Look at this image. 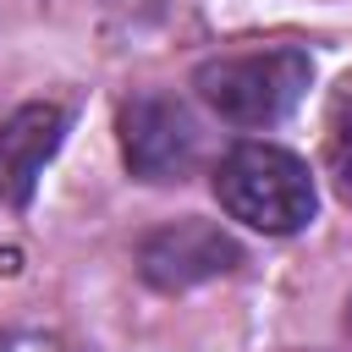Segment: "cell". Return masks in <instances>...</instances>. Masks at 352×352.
<instances>
[{
  "instance_id": "8",
  "label": "cell",
  "mask_w": 352,
  "mask_h": 352,
  "mask_svg": "<svg viewBox=\"0 0 352 352\" xmlns=\"http://www.w3.org/2000/svg\"><path fill=\"white\" fill-rule=\"evenodd\" d=\"M346 330H352V297H346Z\"/></svg>"
},
{
  "instance_id": "6",
  "label": "cell",
  "mask_w": 352,
  "mask_h": 352,
  "mask_svg": "<svg viewBox=\"0 0 352 352\" xmlns=\"http://www.w3.org/2000/svg\"><path fill=\"white\" fill-rule=\"evenodd\" d=\"M324 165H330L336 187L352 198V77H341V88L330 94V116H324Z\"/></svg>"
},
{
  "instance_id": "1",
  "label": "cell",
  "mask_w": 352,
  "mask_h": 352,
  "mask_svg": "<svg viewBox=\"0 0 352 352\" xmlns=\"http://www.w3.org/2000/svg\"><path fill=\"white\" fill-rule=\"evenodd\" d=\"M214 198L231 220H242L248 231H264V236H292L319 209V187H314L308 165L275 143L226 148V160L214 165Z\"/></svg>"
},
{
  "instance_id": "7",
  "label": "cell",
  "mask_w": 352,
  "mask_h": 352,
  "mask_svg": "<svg viewBox=\"0 0 352 352\" xmlns=\"http://www.w3.org/2000/svg\"><path fill=\"white\" fill-rule=\"evenodd\" d=\"M0 352H66L55 336H33V330H0Z\"/></svg>"
},
{
  "instance_id": "3",
  "label": "cell",
  "mask_w": 352,
  "mask_h": 352,
  "mask_svg": "<svg viewBox=\"0 0 352 352\" xmlns=\"http://www.w3.org/2000/svg\"><path fill=\"white\" fill-rule=\"evenodd\" d=\"M121 160L138 182H182L198 165V121L170 94H132L116 116Z\"/></svg>"
},
{
  "instance_id": "4",
  "label": "cell",
  "mask_w": 352,
  "mask_h": 352,
  "mask_svg": "<svg viewBox=\"0 0 352 352\" xmlns=\"http://www.w3.org/2000/svg\"><path fill=\"white\" fill-rule=\"evenodd\" d=\"M242 264V248L231 231H220L214 220H170L160 231H148L138 242V275L154 286V292H192L204 280H220V275H236Z\"/></svg>"
},
{
  "instance_id": "2",
  "label": "cell",
  "mask_w": 352,
  "mask_h": 352,
  "mask_svg": "<svg viewBox=\"0 0 352 352\" xmlns=\"http://www.w3.org/2000/svg\"><path fill=\"white\" fill-rule=\"evenodd\" d=\"M314 82V60L308 50L297 44H275V50H236V55H220V60H204L192 88L198 99L242 126V132H264L275 121H286L297 110V99L308 94Z\"/></svg>"
},
{
  "instance_id": "5",
  "label": "cell",
  "mask_w": 352,
  "mask_h": 352,
  "mask_svg": "<svg viewBox=\"0 0 352 352\" xmlns=\"http://www.w3.org/2000/svg\"><path fill=\"white\" fill-rule=\"evenodd\" d=\"M60 138H66V110L44 104V99L22 104L0 121V204L16 209V204L33 198V187H38L44 165L55 160Z\"/></svg>"
}]
</instances>
